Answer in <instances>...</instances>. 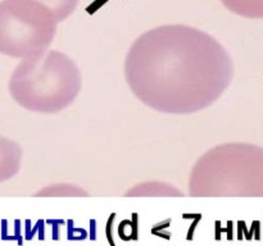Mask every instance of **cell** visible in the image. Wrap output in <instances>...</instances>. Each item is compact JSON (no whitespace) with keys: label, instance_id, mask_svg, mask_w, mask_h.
<instances>
[{"label":"cell","instance_id":"obj_2","mask_svg":"<svg viewBox=\"0 0 263 246\" xmlns=\"http://www.w3.org/2000/svg\"><path fill=\"white\" fill-rule=\"evenodd\" d=\"M81 71L72 58L45 50L22 59L8 84L10 96L33 113L54 114L67 109L81 91Z\"/></svg>","mask_w":263,"mask_h":246},{"label":"cell","instance_id":"obj_8","mask_svg":"<svg viewBox=\"0 0 263 246\" xmlns=\"http://www.w3.org/2000/svg\"><path fill=\"white\" fill-rule=\"evenodd\" d=\"M48 8L58 22L68 18L76 10L80 0H35Z\"/></svg>","mask_w":263,"mask_h":246},{"label":"cell","instance_id":"obj_6","mask_svg":"<svg viewBox=\"0 0 263 246\" xmlns=\"http://www.w3.org/2000/svg\"><path fill=\"white\" fill-rule=\"evenodd\" d=\"M126 196H182V192L170 183L151 181L130 189L126 192Z\"/></svg>","mask_w":263,"mask_h":246},{"label":"cell","instance_id":"obj_14","mask_svg":"<svg viewBox=\"0 0 263 246\" xmlns=\"http://www.w3.org/2000/svg\"><path fill=\"white\" fill-rule=\"evenodd\" d=\"M91 230H90V238L91 240H95V220H91Z\"/></svg>","mask_w":263,"mask_h":246},{"label":"cell","instance_id":"obj_4","mask_svg":"<svg viewBox=\"0 0 263 246\" xmlns=\"http://www.w3.org/2000/svg\"><path fill=\"white\" fill-rule=\"evenodd\" d=\"M58 20L35 0L0 2V54L28 58L48 50Z\"/></svg>","mask_w":263,"mask_h":246},{"label":"cell","instance_id":"obj_1","mask_svg":"<svg viewBox=\"0 0 263 246\" xmlns=\"http://www.w3.org/2000/svg\"><path fill=\"white\" fill-rule=\"evenodd\" d=\"M125 77L146 107L166 114H193L222 96L234 78V63L210 33L164 25L134 41L125 59Z\"/></svg>","mask_w":263,"mask_h":246},{"label":"cell","instance_id":"obj_3","mask_svg":"<svg viewBox=\"0 0 263 246\" xmlns=\"http://www.w3.org/2000/svg\"><path fill=\"white\" fill-rule=\"evenodd\" d=\"M192 196H263V148L228 142L211 148L193 166Z\"/></svg>","mask_w":263,"mask_h":246},{"label":"cell","instance_id":"obj_9","mask_svg":"<svg viewBox=\"0 0 263 246\" xmlns=\"http://www.w3.org/2000/svg\"><path fill=\"white\" fill-rule=\"evenodd\" d=\"M36 196H89V194L76 184L57 183L40 190Z\"/></svg>","mask_w":263,"mask_h":246},{"label":"cell","instance_id":"obj_10","mask_svg":"<svg viewBox=\"0 0 263 246\" xmlns=\"http://www.w3.org/2000/svg\"><path fill=\"white\" fill-rule=\"evenodd\" d=\"M118 233H120V237L122 238V240H133V222H131V220H123V222H121L120 228H118Z\"/></svg>","mask_w":263,"mask_h":246},{"label":"cell","instance_id":"obj_13","mask_svg":"<svg viewBox=\"0 0 263 246\" xmlns=\"http://www.w3.org/2000/svg\"><path fill=\"white\" fill-rule=\"evenodd\" d=\"M48 223L53 225V238L54 240H58L59 238V232H58V224H62V220H48Z\"/></svg>","mask_w":263,"mask_h":246},{"label":"cell","instance_id":"obj_11","mask_svg":"<svg viewBox=\"0 0 263 246\" xmlns=\"http://www.w3.org/2000/svg\"><path fill=\"white\" fill-rule=\"evenodd\" d=\"M87 237L86 231L82 228H73V222L68 220V240H85Z\"/></svg>","mask_w":263,"mask_h":246},{"label":"cell","instance_id":"obj_7","mask_svg":"<svg viewBox=\"0 0 263 246\" xmlns=\"http://www.w3.org/2000/svg\"><path fill=\"white\" fill-rule=\"evenodd\" d=\"M221 3L240 17L252 19L263 18V0H221Z\"/></svg>","mask_w":263,"mask_h":246},{"label":"cell","instance_id":"obj_5","mask_svg":"<svg viewBox=\"0 0 263 246\" xmlns=\"http://www.w3.org/2000/svg\"><path fill=\"white\" fill-rule=\"evenodd\" d=\"M22 149L14 140L0 135V182L13 178L20 172Z\"/></svg>","mask_w":263,"mask_h":246},{"label":"cell","instance_id":"obj_12","mask_svg":"<svg viewBox=\"0 0 263 246\" xmlns=\"http://www.w3.org/2000/svg\"><path fill=\"white\" fill-rule=\"evenodd\" d=\"M115 215L116 214L110 215V218L108 219V223H107V238L112 246H116L115 242H113V238H112V223H113V219H115Z\"/></svg>","mask_w":263,"mask_h":246}]
</instances>
